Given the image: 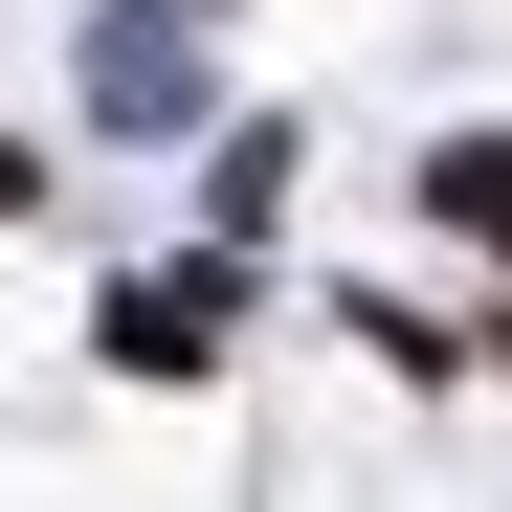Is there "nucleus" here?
<instances>
[{"label": "nucleus", "mask_w": 512, "mask_h": 512, "mask_svg": "<svg viewBox=\"0 0 512 512\" xmlns=\"http://www.w3.org/2000/svg\"><path fill=\"white\" fill-rule=\"evenodd\" d=\"M0 201H23V156H0Z\"/></svg>", "instance_id": "3"}, {"label": "nucleus", "mask_w": 512, "mask_h": 512, "mask_svg": "<svg viewBox=\"0 0 512 512\" xmlns=\"http://www.w3.org/2000/svg\"><path fill=\"white\" fill-rule=\"evenodd\" d=\"M423 201H446L468 245H512V134H468V156H423Z\"/></svg>", "instance_id": "2"}, {"label": "nucleus", "mask_w": 512, "mask_h": 512, "mask_svg": "<svg viewBox=\"0 0 512 512\" xmlns=\"http://www.w3.org/2000/svg\"><path fill=\"white\" fill-rule=\"evenodd\" d=\"M112 357H134V379H201L223 334H201V290H112Z\"/></svg>", "instance_id": "1"}]
</instances>
